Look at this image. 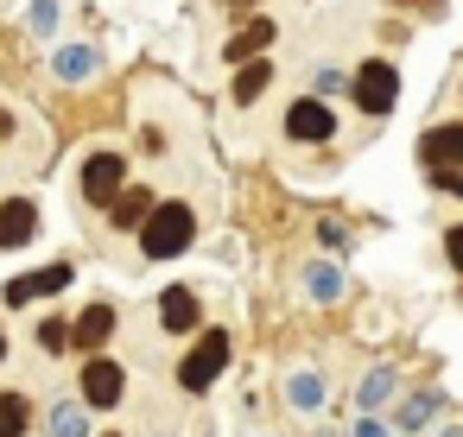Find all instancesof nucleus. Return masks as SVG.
<instances>
[{
	"label": "nucleus",
	"mask_w": 463,
	"mask_h": 437,
	"mask_svg": "<svg viewBox=\"0 0 463 437\" xmlns=\"http://www.w3.org/2000/svg\"><path fill=\"white\" fill-rule=\"evenodd\" d=\"M191 235H197V216H191L184 203H153V216L140 222V247H146V260H172V254H184Z\"/></svg>",
	"instance_id": "f257e3e1"
},
{
	"label": "nucleus",
	"mask_w": 463,
	"mask_h": 437,
	"mask_svg": "<svg viewBox=\"0 0 463 437\" xmlns=\"http://www.w3.org/2000/svg\"><path fill=\"white\" fill-rule=\"evenodd\" d=\"M419 159L431 165V178H438L444 191L463 197V127H431V134L419 140Z\"/></svg>",
	"instance_id": "f03ea898"
},
{
	"label": "nucleus",
	"mask_w": 463,
	"mask_h": 437,
	"mask_svg": "<svg viewBox=\"0 0 463 437\" xmlns=\"http://www.w3.org/2000/svg\"><path fill=\"white\" fill-rule=\"evenodd\" d=\"M222 361H229V336H222V330H203L197 349L178 361V386H184V393H203V386L222 374Z\"/></svg>",
	"instance_id": "7ed1b4c3"
},
{
	"label": "nucleus",
	"mask_w": 463,
	"mask_h": 437,
	"mask_svg": "<svg viewBox=\"0 0 463 437\" xmlns=\"http://www.w3.org/2000/svg\"><path fill=\"white\" fill-rule=\"evenodd\" d=\"M355 102H362V115H387L393 102H400V77H393V64H362L355 70Z\"/></svg>",
	"instance_id": "20e7f679"
},
{
	"label": "nucleus",
	"mask_w": 463,
	"mask_h": 437,
	"mask_svg": "<svg viewBox=\"0 0 463 437\" xmlns=\"http://www.w3.org/2000/svg\"><path fill=\"white\" fill-rule=\"evenodd\" d=\"M121 393H128V374H121V361L96 355V361L83 367V399H90L96 412H109V405H121Z\"/></svg>",
	"instance_id": "39448f33"
},
{
	"label": "nucleus",
	"mask_w": 463,
	"mask_h": 437,
	"mask_svg": "<svg viewBox=\"0 0 463 437\" xmlns=\"http://www.w3.org/2000/svg\"><path fill=\"white\" fill-rule=\"evenodd\" d=\"M121 178H128L121 153H96V159L83 165V197H90V203H115V197H121Z\"/></svg>",
	"instance_id": "423d86ee"
},
{
	"label": "nucleus",
	"mask_w": 463,
	"mask_h": 437,
	"mask_svg": "<svg viewBox=\"0 0 463 437\" xmlns=\"http://www.w3.org/2000/svg\"><path fill=\"white\" fill-rule=\"evenodd\" d=\"M77 273L58 260V266H39V273H26V279H14L7 285V304H33V298H52V292H64Z\"/></svg>",
	"instance_id": "0eeeda50"
},
{
	"label": "nucleus",
	"mask_w": 463,
	"mask_h": 437,
	"mask_svg": "<svg viewBox=\"0 0 463 437\" xmlns=\"http://www.w3.org/2000/svg\"><path fill=\"white\" fill-rule=\"evenodd\" d=\"M33 235H39V209L26 197H7L0 203V247H26Z\"/></svg>",
	"instance_id": "6e6552de"
},
{
	"label": "nucleus",
	"mask_w": 463,
	"mask_h": 437,
	"mask_svg": "<svg viewBox=\"0 0 463 437\" xmlns=\"http://www.w3.org/2000/svg\"><path fill=\"white\" fill-rule=\"evenodd\" d=\"M330 127H336V121H330V108H324V102H311V96L286 108V134H292V140H330Z\"/></svg>",
	"instance_id": "1a4fd4ad"
},
{
	"label": "nucleus",
	"mask_w": 463,
	"mask_h": 437,
	"mask_svg": "<svg viewBox=\"0 0 463 437\" xmlns=\"http://www.w3.org/2000/svg\"><path fill=\"white\" fill-rule=\"evenodd\" d=\"M267 45H273V20H248V26L222 45V58H229V64H254Z\"/></svg>",
	"instance_id": "9d476101"
},
{
	"label": "nucleus",
	"mask_w": 463,
	"mask_h": 437,
	"mask_svg": "<svg viewBox=\"0 0 463 437\" xmlns=\"http://www.w3.org/2000/svg\"><path fill=\"white\" fill-rule=\"evenodd\" d=\"M159 323H165L172 336H184V330H197V298H191L184 285H172V292L159 298Z\"/></svg>",
	"instance_id": "9b49d317"
},
{
	"label": "nucleus",
	"mask_w": 463,
	"mask_h": 437,
	"mask_svg": "<svg viewBox=\"0 0 463 437\" xmlns=\"http://www.w3.org/2000/svg\"><path fill=\"white\" fill-rule=\"evenodd\" d=\"M109 330H115V311H109V304H90V311L71 323V342H77V349H102Z\"/></svg>",
	"instance_id": "f8f14e48"
},
{
	"label": "nucleus",
	"mask_w": 463,
	"mask_h": 437,
	"mask_svg": "<svg viewBox=\"0 0 463 437\" xmlns=\"http://www.w3.org/2000/svg\"><path fill=\"white\" fill-rule=\"evenodd\" d=\"M146 216H153V191H121V197L109 203V222H115V228H140Z\"/></svg>",
	"instance_id": "ddd939ff"
},
{
	"label": "nucleus",
	"mask_w": 463,
	"mask_h": 437,
	"mask_svg": "<svg viewBox=\"0 0 463 437\" xmlns=\"http://www.w3.org/2000/svg\"><path fill=\"white\" fill-rule=\"evenodd\" d=\"M33 424V399L26 393H0V437H26Z\"/></svg>",
	"instance_id": "4468645a"
},
{
	"label": "nucleus",
	"mask_w": 463,
	"mask_h": 437,
	"mask_svg": "<svg viewBox=\"0 0 463 437\" xmlns=\"http://www.w3.org/2000/svg\"><path fill=\"white\" fill-rule=\"evenodd\" d=\"M52 70H58L64 83H90V77H96V51H90V45H71V51H58Z\"/></svg>",
	"instance_id": "2eb2a0df"
},
{
	"label": "nucleus",
	"mask_w": 463,
	"mask_h": 437,
	"mask_svg": "<svg viewBox=\"0 0 463 437\" xmlns=\"http://www.w3.org/2000/svg\"><path fill=\"white\" fill-rule=\"evenodd\" d=\"M273 83V64L267 58H254V64H241V77H235V102L248 108V102H260V89Z\"/></svg>",
	"instance_id": "dca6fc26"
},
{
	"label": "nucleus",
	"mask_w": 463,
	"mask_h": 437,
	"mask_svg": "<svg viewBox=\"0 0 463 437\" xmlns=\"http://www.w3.org/2000/svg\"><path fill=\"white\" fill-rule=\"evenodd\" d=\"M52 437H90L83 405H58V412H52Z\"/></svg>",
	"instance_id": "f3484780"
},
{
	"label": "nucleus",
	"mask_w": 463,
	"mask_h": 437,
	"mask_svg": "<svg viewBox=\"0 0 463 437\" xmlns=\"http://www.w3.org/2000/svg\"><path fill=\"white\" fill-rule=\"evenodd\" d=\"M311 292H317V298H336V292H343L336 266H317V273H311Z\"/></svg>",
	"instance_id": "a211bd4d"
},
{
	"label": "nucleus",
	"mask_w": 463,
	"mask_h": 437,
	"mask_svg": "<svg viewBox=\"0 0 463 437\" xmlns=\"http://www.w3.org/2000/svg\"><path fill=\"white\" fill-rule=\"evenodd\" d=\"M39 342H45V349H64V342H71V323H64V317H45Z\"/></svg>",
	"instance_id": "6ab92c4d"
},
{
	"label": "nucleus",
	"mask_w": 463,
	"mask_h": 437,
	"mask_svg": "<svg viewBox=\"0 0 463 437\" xmlns=\"http://www.w3.org/2000/svg\"><path fill=\"white\" fill-rule=\"evenodd\" d=\"M444 254H450V266H463V228H450V235H444Z\"/></svg>",
	"instance_id": "aec40b11"
},
{
	"label": "nucleus",
	"mask_w": 463,
	"mask_h": 437,
	"mask_svg": "<svg viewBox=\"0 0 463 437\" xmlns=\"http://www.w3.org/2000/svg\"><path fill=\"white\" fill-rule=\"evenodd\" d=\"M400 7H425V14H438V7H444V0H400Z\"/></svg>",
	"instance_id": "412c9836"
},
{
	"label": "nucleus",
	"mask_w": 463,
	"mask_h": 437,
	"mask_svg": "<svg viewBox=\"0 0 463 437\" xmlns=\"http://www.w3.org/2000/svg\"><path fill=\"white\" fill-rule=\"evenodd\" d=\"M0 355H7V330H0Z\"/></svg>",
	"instance_id": "4be33fe9"
},
{
	"label": "nucleus",
	"mask_w": 463,
	"mask_h": 437,
	"mask_svg": "<svg viewBox=\"0 0 463 437\" xmlns=\"http://www.w3.org/2000/svg\"><path fill=\"white\" fill-rule=\"evenodd\" d=\"M229 7H248V0H229Z\"/></svg>",
	"instance_id": "5701e85b"
}]
</instances>
